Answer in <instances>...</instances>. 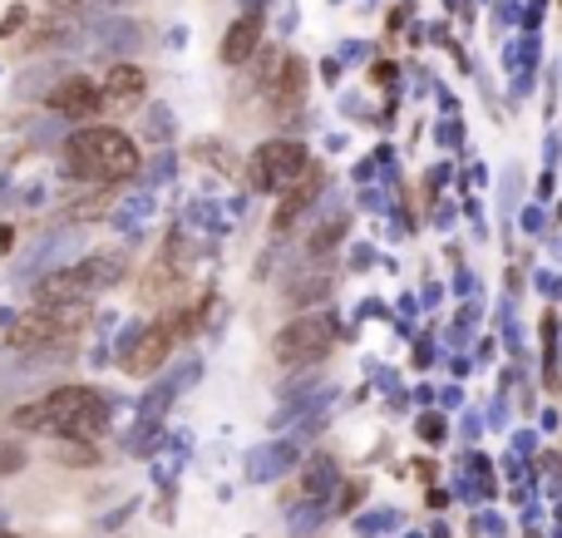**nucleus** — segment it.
Returning a JSON list of instances; mask_svg holds the SVG:
<instances>
[{
	"mask_svg": "<svg viewBox=\"0 0 562 538\" xmlns=\"http://www.w3.org/2000/svg\"><path fill=\"white\" fill-rule=\"evenodd\" d=\"M15 430H40V435H64V440H95L109 425V400L95 386H60L50 396L30 400L11 415Z\"/></svg>",
	"mask_w": 562,
	"mask_h": 538,
	"instance_id": "f257e3e1",
	"label": "nucleus"
},
{
	"mask_svg": "<svg viewBox=\"0 0 562 538\" xmlns=\"http://www.w3.org/2000/svg\"><path fill=\"white\" fill-rule=\"evenodd\" d=\"M64 168L85 178V184H124L138 173V149L124 129H109V124H89V129L70 134L64 143Z\"/></svg>",
	"mask_w": 562,
	"mask_h": 538,
	"instance_id": "f03ea898",
	"label": "nucleus"
},
{
	"mask_svg": "<svg viewBox=\"0 0 562 538\" xmlns=\"http://www.w3.org/2000/svg\"><path fill=\"white\" fill-rule=\"evenodd\" d=\"M213 306V297H198L192 306H178V312H168L163 322H153L149 331L138 336V346H134V355H128L124 366H128V376H153V371L168 361L173 351H178V341L183 336H192L202 326V312Z\"/></svg>",
	"mask_w": 562,
	"mask_h": 538,
	"instance_id": "7ed1b4c3",
	"label": "nucleus"
},
{
	"mask_svg": "<svg viewBox=\"0 0 562 538\" xmlns=\"http://www.w3.org/2000/svg\"><path fill=\"white\" fill-rule=\"evenodd\" d=\"M89 326V302H40L35 312H25L21 322L11 326V346L15 351H45V346H64L75 341Z\"/></svg>",
	"mask_w": 562,
	"mask_h": 538,
	"instance_id": "20e7f679",
	"label": "nucleus"
},
{
	"mask_svg": "<svg viewBox=\"0 0 562 538\" xmlns=\"http://www.w3.org/2000/svg\"><path fill=\"white\" fill-rule=\"evenodd\" d=\"M128 258L124 252H95V258H85L79 267H64L54 272V277H45L40 287H35V297L40 302H89L95 291L114 287L118 277H124Z\"/></svg>",
	"mask_w": 562,
	"mask_h": 538,
	"instance_id": "39448f33",
	"label": "nucleus"
},
{
	"mask_svg": "<svg viewBox=\"0 0 562 538\" xmlns=\"http://www.w3.org/2000/svg\"><path fill=\"white\" fill-rule=\"evenodd\" d=\"M311 173V153L307 143L297 139H266L252 149V163H247V178H252L257 193H291Z\"/></svg>",
	"mask_w": 562,
	"mask_h": 538,
	"instance_id": "423d86ee",
	"label": "nucleus"
},
{
	"mask_svg": "<svg viewBox=\"0 0 562 538\" xmlns=\"http://www.w3.org/2000/svg\"><path fill=\"white\" fill-rule=\"evenodd\" d=\"M340 322L330 312H307L297 322H287L282 331L272 336V355L282 366H307V361H321V355L336 346Z\"/></svg>",
	"mask_w": 562,
	"mask_h": 538,
	"instance_id": "0eeeda50",
	"label": "nucleus"
},
{
	"mask_svg": "<svg viewBox=\"0 0 562 538\" xmlns=\"http://www.w3.org/2000/svg\"><path fill=\"white\" fill-rule=\"evenodd\" d=\"M45 104H50L54 114H64V118H89V114L104 109V89H99L95 79H85V75H64L60 85L45 95Z\"/></svg>",
	"mask_w": 562,
	"mask_h": 538,
	"instance_id": "6e6552de",
	"label": "nucleus"
},
{
	"mask_svg": "<svg viewBox=\"0 0 562 538\" xmlns=\"http://www.w3.org/2000/svg\"><path fill=\"white\" fill-rule=\"evenodd\" d=\"M266 104H272L276 114H297V109L307 104V60H301V54L282 60V70H276L272 85H266Z\"/></svg>",
	"mask_w": 562,
	"mask_h": 538,
	"instance_id": "1a4fd4ad",
	"label": "nucleus"
},
{
	"mask_svg": "<svg viewBox=\"0 0 562 538\" xmlns=\"http://www.w3.org/2000/svg\"><path fill=\"white\" fill-rule=\"evenodd\" d=\"M316 198H321V173L311 168L307 178H301V184L291 188V193L282 198V203H276V217H272V227H276V233H291V227H297L301 217H307V208L316 203Z\"/></svg>",
	"mask_w": 562,
	"mask_h": 538,
	"instance_id": "9d476101",
	"label": "nucleus"
},
{
	"mask_svg": "<svg viewBox=\"0 0 562 538\" xmlns=\"http://www.w3.org/2000/svg\"><path fill=\"white\" fill-rule=\"evenodd\" d=\"M99 89H104V104H138L143 89H149V75L138 65H109Z\"/></svg>",
	"mask_w": 562,
	"mask_h": 538,
	"instance_id": "9b49d317",
	"label": "nucleus"
},
{
	"mask_svg": "<svg viewBox=\"0 0 562 538\" xmlns=\"http://www.w3.org/2000/svg\"><path fill=\"white\" fill-rule=\"evenodd\" d=\"M257 45H262V15H242L223 40V60L227 65H242V60H252Z\"/></svg>",
	"mask_w": 562,
	"mask_h": 538,
	"instance_id": "f8f14e48",
	"label": "nucleus"
},
{
	"mask_svg": "<svg viewBox=\"0 0 562 538\" xmlns=\"http://www.w3.org/2000/svg\"><path fill=\"white\" fill-rule=\"evenodd\" d=\"M25 470V445L11 440V435H0V479H11V474Z\"/></svg>",
	"mask_w": 562,
	"mask_h": 538,
	"instance_id": "ddd939ff",
	"label": "nucleus"
},
{
	"mask_svg": "<svg viewBox=\"0 0 562 538\" xmlns=\"http://www.w3.org/2000/svg\"><path fill=\"white\" fill-rule=\"evenodd\" d=\"M336 237H340V223H326V227H321V237L311 242V252H326L330 242H336Z\"/></svg>",
	"mask_w": 562,
	"mask_h": 538,
	"instance_id": "4468645a",
	"label": "nucleus"
},
{
	"mask_svg": "<svg viewBox=\"0 0 562 538\" xmlns=\"http://www.w3.org/2000/svg\"><path fill=\"white\" fill-rule=\"evenodd\" d=\"M0 538H15V534H5V528H0Z\"/></svg>",
	"mask_w": 562,
	"mask_h": 538,
	"instance_id": "2eb2a0df",
	"label": "nucleus"
}]
</instances>
